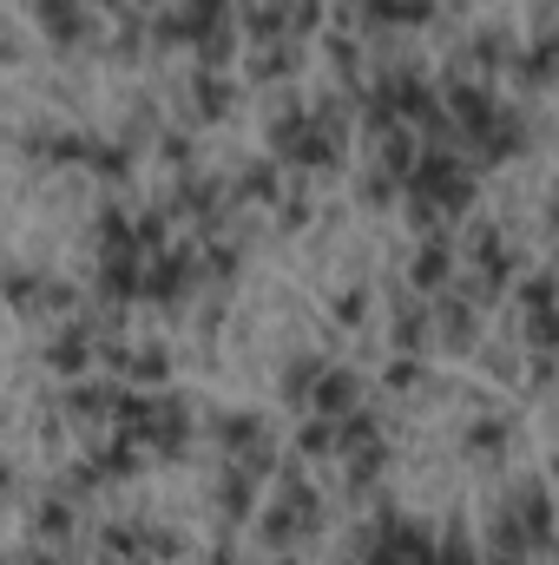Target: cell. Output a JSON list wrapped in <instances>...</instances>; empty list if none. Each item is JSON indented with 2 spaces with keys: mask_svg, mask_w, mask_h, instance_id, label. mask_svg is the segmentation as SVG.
<instances>
[{
  "mask_svg": "<svg viewBox=\"0 0 559 565\" xmlns=\"http://www.w3.org/2000/svg\"><path fill=\"white\" fill-rule=\"evenodd\" d=\"M362 198H369V204H389V198H395V184H389V178H382V171H376V178H369V184H362Z\"/></svg>",
  "mask_w": 559,
  "mask_h": 565,
  "instance_id": "obj_36",
  "label": "cell"
},
{
  "mask_svg": "<svg viewBox=\"0 0 559 565\" xmlns=\"http://www.w3.org/2000/svg\"><path fill=\"white\" fill-rule=\"evenodd\" d=\"M218 434H224V454H231V467H244V473H271V467H277L271 427L257 422V415H224V422H218Z\"/></svg>",
  "mask_w": 559,
  "mask_h": 565,
  "instance_id": "obj_4",
  "label": "cell"
},
{
  "mask_svg": "<svg viewBox=\"0 0 559 565\" xmlns=\"http://www.w3.org/2000/svg\"><path fill=\"white\" fill-rule=\"evenodd\" d=\"M415 158H421L415 132H402V126H395V132H382V178H389L395 191H402V178L415 171Z\"/></svg>",
  "mask_w": 559,
  "mask_h": 565,
  "instance_id": "obj_20",
  "label": "cell"
},
{
  "mask_svg": "<svg viewBox=\"0 0 559 565\" xmlns=\"http://www.w3.org/2000/svg\"><path fill=\"white\" fill-rule=\"evenodd\" d=\"M0 296L20 302V309H73V282L46 277V270H7L0 277Z\"/></svg>",
  "mask_w": 559,
  "mask_h": 565,
  "instance_id": "obj_5",
  "label": "cell"
},
{
  "mask_svg": "<svg viewBox=\"0 0 559 565\" xmlns=\"http://www.w3.org/2000/svg\"><path fill=\"white\" fill-rule=\"evenodd\" d=\"M296 73V40H277L271 53H257V79H289Z\"/></svg>",
  "mask_w": 559,
  "mask_h": 565,
  "instance_id": "obj_31",
  "label": "cell"
},
{
  "mask_svg": "<svg viewBox=\"0 0 559 565\" xmlns=\"http://www.w3.org/2000/svg\"><path fill=\"white\" fill-rule=\"evenodd\" d=\"M409 282H415V296H441L454 282V244L447 237H428L415 250V264H409Z\"/></svg>",
  "mask_w": 559,
  "mask_h": 565,
  "instance_id": "obj_13",
  "label": "cell"
},
{
  "mask_svg": "<svg viewBox=\"0 0 559 565\" xmlns=\"http://www.w3.org/2000/svg\"><path fill=\"white\" fill-rule=\"evenodd\" d=\"M349 454V487H376L382 467H389V440H362V447H342Z\"/></svg>",
  "mask_w": 559,
  "mask_h": 565,
  "instance_id": "obj_23",
  "label": "cell"
},
{
  "mask_svg": "<svg viewBox=\"0 0 559 565\" xmlns=\"http://www.w3.org/2000/svg\"><path fill=\"white\" fill-rule=\"evenodd\" d=\"M165 158L184 164V158H191V139H184V132H165Z\"/></svg>",
  "mask_w": 559,
  "mask_h": 565,
  "instance_id": "obj_37",
  "label": "cell"
},
{
  "mask_svg": "<svg viewBox=\"0 0 559 565\" xmlns=\"http://www.w3.org/2000/svg\"><path fill=\"white\" fill-rule=\"evenodd\" d=\"M428 335H434V322H428V302H395V349H402V355H415Z\"/></svg>",
  "mask_w": 559,
  "mask_h": 565,
  "instance_id": "obj_25",
  "label": "cell"
},
{
  "mask_svg": "<svg viewBox=\"0 0 559 565\" xmlns=\"http://www.w3.org/2000/svg\"><path fill=\"white\" fill-rule=\"evenodd\" d=\"M231 99H238V86H231L224 73H211V66H198V73H191V106H198V119H224V113H231Z\"/></svg>",
  "mask_w": 559,
  "mask_h": 565,
  "instance_id": "obj_16",
  "label": "cell"
},
{
  "mask_svg": "<svg viewBox=\"0 0 559 565\" xmlns=\"http://www.w3.org/2000/svg\"><path fill=\"white\" fill-rule=\"evenodd\" d=\"M421 382H428L421 355H395V362H389V375H382V388H389V395H415Z\"/></svg>",
  "mask_w": 559,
  "mask_h": 565,
  "instance_id": "obj_29",
  "label": "cell"
},
{
  "mask_svg": "<svg viewBox=\"0 0 559 565\" xmlns=\"http://www.w3.org/2000/svg\"><path fill=\"white\" fill-rule=\"evenodd\" d=\"M198 289V250H151V264H145L139 277V302H184Z\"/></svg>",
  "mask_w": 559,
  "mask_h": 565,
  "instance_id": "obj_3",
  "label": "cell"
},
{
  "mask_svg": "<svg viewBox=\"0 0 559 565\" xmlns=\"http://www.w3.org/2000/svg\"><path fill=\"white\" fill-rule=\"evenodd\" d=\"M86 362H93V329L86 322H60L53 342H46V369L53 375H86Z\"/></svg>",
  "mask_w": 559,
  "mask_h": 565,
  "instance_id": "obj_12",
  "label": "cell"
},
{
  "mask_svg": "<svg viewBox=\"0 0 559 565\" xmlns=\"http://www.w3.org/2000/svg\"><path fill=\"white\" fill-rule=\"evenodd\" d=\"M33 20H40V33H46L53 46H80V40L93 33L86 0H40V7H33Z\"/></svg>",
  "mask_w": 559,
  "mask_h": 565,
  "instance_id": "obj_9",
  "label": "cell"
},
{
  "mask_svg": "<svg viewBox=\"0 0 559 565\" xmlns=\"http://www.w3.org/2000/svg\"><path fill=\"white\" fill-rule=\"evenodd\" d=\"M342 113L336 106H323V113H277V126H271V145H277L283 164H296V171H336V158H342Z\"/></svg>",
  "mask_w": 559,
  "mask_h": 565,
  "instance_id": "obj_1",
  "label": "cell"
},
{
  "mask_svg": "<svg viewBox=\"0 0 559 565\" xmlns=\"http://www.w3.org/2000/svg\"><path fill=\"white\" fill-rule=\"evenodd\" d=\"M507 447H514V422H507V415H487V422L467 427V454L494 460V454H507Z\"/></svg>",
  "mask_w": 559,
  "mask_h": 565,
  "instance_id": "obj_24",
  "label": "cell"
},
{
  "mask_svg": "<svg viewBox=\"0 0 559 565\" xmlns=\"http://www.w3.org/2000/svg\"><path fill=\"white\" fill-rule=\"evenodd\" d=\"M494 113H500V106H494V93H487L481 79H454V86H447V119L461 126V139H467V145L487 132V119H494Z\"/></svg>",
  "mask_w": 559,
  "mask_h": 565,
  "instance_id": "obj_7",
  "label": "cell"
},
{
  "mask_svg": "<svg viewBox=\"0 0 559 565\" xmlns=\"http://www.w3.org/2000/svg\"><path fill=\"white\" fill-rule=\"evenodd\" d=\"M0 60H13V33L7 26H0Z\"/></svg>",
  "mask_w": 559,
  "mask_h": 565,
  "instance_id": "obj_39",
  "label": "cell"
},
{
  "mask_svg": "<svg viewBox=\"0 0 559 565\" xmlns=\"http://www.w3.org/2000/svg\"><path fill=\"white\" fill-rule=\"evenodd\" d=\"M277 204H283V224H309V198H303V191H289Z\"/></svg>",
  "mask_w": 559,
  "mask_h": 565,
  "instance_id": "obj_34",
  "label": "cell"
},
{
  "mask_svg": "<svg viewBox=\"0 0 559 565\" xmlns=\"http://www.w3.org/2000/svg\"><path fill=\"white\" fill-rule=\"evenodd\" d=\"M323 369H329L323 355H296V362L283 369V395H289V402H309V388L323 382Z\"/></svg>",
  "mask_w": 559,
  "mask_h": 565,
  "instance_id": "obj_28",
  "label": "cell"
},
{
  "mask_svg": "<svg viewBox=\"0 0 559 565\" xmlns=\"http://www.w3.org/2000/svg\"><path fill=\"white\" fill-rule=\"evenodd\" d=\"M20 565H66V559H60V546H40V540H33V546L20 553Z\"/></svg>",
  "mask_w": 559,
  "mask_h": 565,
  "instance_id": "obj_35",
  "label": "cell"
},
{
  "mask_svg": "<svg viewBox=\"0 0 559 565\" xmlns=\"http://www.w3.org/2000/svg\"><path fill=\"white\" fill-rule=\"evenodd\" d=\"M362 7H369L376 26H421V20H434V0H362Z\"/></svg>",
  "mask_w": 559,
  "mask_h": 565,
  "instance_id": "obj_22",
  "label": "cell"
},
{
  "mask_svg": "<svg viewBox=\"0 0 559 565\" xmlns=\"http://www.w3.org/2000/svg\"><path fill=\"white\" fill-rule=\"evenodd\" d=\"M520 309H527V342L534 349H553V277L547 270H527L520 277Z\"/></svg>",
  "mask_w": 559,
  "mask_h": 565,
  "instance_id": "obj_8",
  "label": "cell"
},
{
  "mask_svg": "<svg viewBox=\"0 0 559 565\" xmlns=\"http://www.w3.org/2000/svg\"><path fill=\"white\" fill-rule=\"evenodd\" d=\"M296 454H336V422L309 415V422H303V434H296Z\"/></svg>",
  "mask_w": 559,
  "mask_h": 565,
  "instance_id": "obj_30",
  "label": "cell"
},
{
  "mask_svg": "<svg viewBox=\"0 0 559 565\" xmlns=\"http://www.w3.org/2000/svg\"><path fill=\"white\" fill-rule=\"evenodd\" d=\"M218 513H224V520H251V513H257V473L224 467V480H218Z\"/></svg>",
  "mask_w": 559,
  "mask_h": 565,
  "instance_id": "obj_17",
  "label": "cell"
},
{
  "mask_svg": "<svg viewBox=\"0 0 559 565\" xmlns=\"http://www.w3.org/2000/svg\"><path fill=\"white\" fill-rule=\"evenodd\" d=\"M218 204H224V184L218 178H178V191H171V211H191V217H204V224H218Z\"/></svg>",
  "mask_w": 559,
  "mask_h": 565,
  "instance_id": "obj_14",
  "label": "cell"
},
{
  "mask_svg": "<svg viewBox=\"0 0 559 565\" xmlns=\"http://www.w3.org/2000/svg\"><path fill=\"white\" fill-rule=\"evenodd\" d=\"M106 565H151V559H106Z\"/></svg>",
  "mask_w": 559,
  "mask_h": 565,
  "instance_id": "obj_40",
  "label": "cell"
},
{
  "mask_svg": "<svg viewBox=\"0 0 559 565\" xmlns=\"http://www.w3.org/2000/svg\"><path fill=\"white\" fill-rule=\"evenodd\" d=\"M231 191H238V198H257V204H277V198H283V171H277V158H257V164H244Z\"/></svg>",
  "mask_w": 559,
  "mask_h": 565,
  "instance_id": "obj_19",
  "label": "cell"
},
{
  "mask_svg": "<svg viewBox=\"0 0 559 565\" xmlns=\"http://www.w3.org/2000/svg\"><path fill=\"white\" fill-rule=\"evenodd\" d=\"M73 526H80V500H73L66 487L46 493V500H33V540H40V546H66Z\"/></svg>",
  "mask_w": 559,
  "mask_h": 565,
  "instance_id": "obj_11",
  "label": "cell"
},
{
  "mask_svg": "<svg viewBox=\"0 0 559 565\" xmlns=\"http://www.w3.org/2000/svg\"><path fill=\"white\" fill-rule=\"evenodd\" d=\"M113 402H119V388H99V382H80V388L66 395V408H73L80 422H113Z\"/></svg>",
  "mask_w": 559,
  "mask_h": 565,
  "instance_id": "obj_26",
  "label": "cell"
},
{
  "mask_svg": "<svg viewBox=\"0 0 559 565\" xmlns=\"http://www.w3.org/2000/svg\"><path fill=\"white\" fill-rule=\"evenodd\" d=\"M309 408H316L323 422H336V415L362 408V375H356V369H323V382L309 388Z\"/></svg>",
  "mask_w": 559,
  "mask_h": 565,
  "instance_id": "obj_10",
  "label": "cell"
},
{
  "mask_svg": "<svg viewBox=\"0 0 559 565\" xmlns=\"http://www.w3.org/2000/svg\"><path fill=\"white\" fill-rule=\"evenodd\" d=\"M119 369H126L139 388H165V375H171V355H165V349H119Z\"/></svg>",
  "mask_w": 559,
  "mask_h": 565,
  "instance_id": "obj_21",
  "label": "cell"
},
{
  "mask_svg": "<svg viewBox=\"0 0 559 565\" xmlns=\"http://www.w3.org/2000/svg\"><path fill=\"white\" fill-rule=\"evenodd\" d=\"M514 73H520V86H547V79H553V33H540V40L514 60Z\"/></svg>",
  "mask_w": 559,
  "mask_h": 565,
  "instance_id": "obj_27",
  "label": "cell"
},
{
  "mask_svg": "<svg viewBox=\"0 0 559 565\" xmlns=\"http://www.w3.org/2000/svg\"><path fill=\"white\" fill-rule=\"evenodd\" d=\"M139 277H145L139 257H106L99 264V296L106 302H139Z\"/></svg>",
  "mask_w": 559,
  "mask_h": 565,
  "instance_id": "obj_18",
  "label": "cell"
},
{
  "mask_svg": "<svg viewBox=\"0 0 559 565\" xmlns=\"http://www.w3.org/2000/svg\"><path fill=\"white\" fill-rule=\"evenodd\" d=\"M139 460H145V447H133V440H93V454H86V467L99 473V480H126V473H139Z\"/></svg>",
  "mask_w": 559,
  "mask_h": 565,
  "instance_id": "obj_15",
  "label": "cell"
},
{
  "mask_svg": "<svg viewBox=\"0 0 559 565\" xmlns=\"http://www.w3.org/2000/svg\"><path fill=\"white\" fill-rule=\"evenodd\" d=\"M428 322H434V335H441V342L467 349V342L481 335V302H474L467 289H461V296H454V289H441V302L428 309Z\"/></svg>",
  "mask_w": 559,
  "mask_h": 565,
  "instance_id": "obj_6",
  "label": "cell"
},
{
  "mask_svg": "<svg viewBox=\"0 0 559 565\" xmlns=\"http://www.w3.org/2000/svg\"><path fill=\"white\" fill-rule=\"evenodd\" d=\"M0 493H13V460H0Z\"/></svg>",
  "mask_w": 559,
  "mask_h": 565,
  "instance_id": "obj_38",
  "label": "cell"
},
{
  "mask_svg": "<svg viewBox=\"0 0 559 565\" xmlns=\"http://www.w3.org/2000/svg\"><path fill=\"white\" fill-rule=\"evenodd\" d=\"M329 309H336V322H349V329H356V322L369 316V296H362V289H342V296H336Z\"/></svg>",
  "mask_w": 559,
  "mask_h": 565,
  "instance_id": "obj_33",
  "label": "cell"
},
{
  "mask_svg": "<svg viewBox=\"0 0 559 565\" xmlns=\"http://www.w3.org/2000/svg\"><path fill=\"white\" fill-rule=\"evenodd\" d=\"M316 520H323V500H316V487L289 473V480H283V493H277V507L264 513V540H271V546H289V540L316 533Z\"/></svg>",
  "mask_w": 559,
  "mask_h": 565,
  "instance_id": "obj_2",
  "label": "cell"
},
{
  "mask_svg": "<svg viewBox=\"0 0 559 565\" xmlns=\"http://www.w3.org/2000/svg\"><path fill=\"white\" fill-rule=\"evenodd\" d=\"M434 565H481V553H474V546H467V533L454 526V533L434 546Z\"/></svg>",
  "mask_w": 559,
  "mask_h": 565,
  "instance_id": "obj_32",
  "label": "cell"
}]
</instances>
